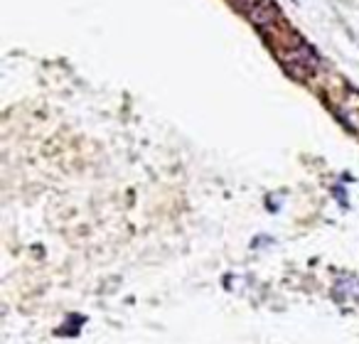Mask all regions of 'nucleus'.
Returning a JSON list of instances; mask_svg holds the SVG:
<instances>
[{
	"instance_id": "obj_2",
	"label": "nucleus",
	"mask_w": 359,
	"mask_h": 344,
	"mask_svg": "<svg viewBox=\"0 0 359 344\" xmlns=\"http://www.w3.org/2000/svg\"><path fill=\"white\" fill-rule=\"evenodd\" d=\"M258 2H261V0H231V5H234L236 10L246 12V15H249V12H251V10L258 5Z\"/></svg>"
},
{
	"instance_id": "obj_1",
	"label": "nucleus",
	"mask_w": 359,
	"mask_h": 344,
	"mask_svg": "<svg viewBox=\"0 0 359 344\" xmlns=\"http://www.w3.org/2000/svg\"><path fill=\"white\" fill-rule=\"evenodd\" d=\"M249 20H251L261 32H266V30H271L276 22H281L283 17H281V10H278V5H276L273 0H261V2L249 12Z\"/></svg>"
}]
</instances>
